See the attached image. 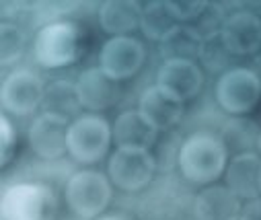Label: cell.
Returning <instances> with one entry per match:
<instances>
[{
  "label": "cell",
  "mask_w": 261,
  "mask_h": 220,
  "mask_svg": "<svg viewBox=\"0 0 261 220\" xmlns=\"http://www.w3.org/2000/svg\"><path fill=\"white\" fill-rule=\"evenodd\" d=\"M0 214L3 220H56L58 198L45 183H13L3 191Z\"/></svg>",
  "instance_id": "obj_2"
},
{
  "label": "cell",
  "mask_w": 261,
  "mask_h": 220,
  "mask_svg": "<svg viewBox=\"0 0 261 220\" xmlns=\"http://www.w3.org/2000/svg\"><path fill=\"white\" fill-rule=\"evenodd\" d=\"M179 23L175 21V17L169 13L167 3H148L142 11V19H140V29L142 33L152 39V41H163Z\"/></svg>",
  "instance_id": "obj_21"
},
{
  "label": "cell",
  "mask_w": 261,
  "mask_h": 220,
  "mask_svg": "<svg viewBox=\"0 0 261 220\" xmlns=\"http://www.w3.org/2000/svg\"><path fill=\"white\" fill-rule=\"evenodd\" d=\"M239 220H261V200H251L243 206Z\"/></svg>",
  "instance_id": "obj_26"
},
{
  "label": "cell",
  "mask_w": 261,
  "mask_h": 220,
  "mask_svg": "<svg viewBox=\"0 0 261 220\" xmlns=\"http://www.w3.org/2000/svg\"><path fill=\"white\" fill-rule=\"evenodd\" d=\"M68 121L64 117L41 113L33 119L29 128V146L31 151L45 161L60 159L68 153Z\"/></svg>",
  "instance_id": "obj_10"
},
{
  "label": "cell",
  "mask_w": 261,
  "mask_h": 220,
  "mask_svg": "<svg viewBox=\"0 0 261 220\" xmlns=\"http://www.w3.org/2000/svg\"><path fill=\"white\" fill-rule=\"evenodd\" d=\"M220 37L232 56H253L261 50V19L251 11H237L222 21Z\"/></svg>",
  "instance_id": "obj_12"
},
{
  "label": "cell",
  "mask_w": 261,
  "mask_h": 220,
  "mask_svg": "<svg viewBox=\"0 0 261 220\" xmlns=\"http://www.w3.org/2000/svg\"><path fill=\"white\" fill-rule=\"evenodd\" d=\"M226 187L239 200H261V157L239 153L226 165Z\"/></svg>",
  "instance_id": "obj_13"
},
{
  "label": "cell",
  "mask_w": 261,
  "mask_h": 220,
  "mask_svg": "<svg viewBox=\"0 0 261 220\" xmlns=\"http://www.w3.org/2000/svg\"><path fill=\"white\" fill-rule=\"evenodd\" d=\"M43 113H51L64 119H76L81 117V101H79V93H76V85H72L70 81H56L51 85L45 87V97H43Z\"/></svg>",
  "instance_id": "obj_19"
},
{
  "label": "cell",
  "mask_w": 261,
  "mask_h": 220,
  "mask_svg": "<svg viewBox=\"0 0 261 220\" xmlns=\"http://www.w3.org/2000/svg\"><path fill=\"white\" fill-rule=\"evenodd\" d=\"M15 146H17V128L7 115H3L0 117V163L3 165H9L13 161Z\"/></svg>",
  "instance_id": "obj_24"
},
{
  "label": "cell",
  "mask_w": 261,
  "mask_h": 220,
  "mask_svg": "<svg viewBox=\"0 0 261 220\" xmlns=\"http://www.w3.org/2000/svg\"><path fill=\"white\" fill-rule=\"evenodd\" d=\"M204 35L189 25H177L163 41L161 56L165 60H193L200 56Z\"/></svg>",
  "instance_id": "obj_20"
},
{
  "label": "cell",
  "mask_w": 261,
  "mask_h": 220,
  "mask_svg": "<svg viewBox=\"0 0 261 220\" xmlns=\"http://www.w3.org/2000/svg\"><path fill=\"white\" fill-rule=\"evenodd\" d=\"M261 99V79L257 72L243 66H232L222 72L216 83V101L232 115L249 113Z\"/></svg>",
  "instance_id": "obj_6"
},
{
  "label": "cell",
  "mask_w": 261,
  "mask_h": 220,
  "mask_svg": "<svg viewBox=\"0 0 261 220\" xmlns=\"http://www.w3.org/2000/svg\"><path fill=\"white\" fill-rule=\"evenodd\" d=\"M167 9L169 13L175 17V21H193L198 19L206 9H208V3L204 0H183V3H167Z\"/></svg>",
  "instance_id": "obj_25"
},
{
  "label": "cell",
  "mask_w": 261,
  "mask_h": 220,
  "mask_svg": "<svg viewBox=\"0 0 261 220\" xmlns=\"http://www.w3.org/2000/svg\"><path fill=\"white\" fill-rule=\"evenodd\" d=\"M33 54L43 68L70 66L81 56V29L72 21H54L43 25L33 43Z\"/></svg>",
  "instance_id": "obj_3"
},
{
  "label": "cell",
  "mask_w": 261,
  "mask_h": 220,
  "mask_svg": "<svg viewBox=\"0 0 261 220\" xmlns=\"http://www.w3.org/2000/svg\"><path fill=\"white\" fill-rule=\"evenodd\" d=\"M113 140L109 121L99 113H83L68 126V155L81 165L99 163Z\"/></svg>",
  "instance_id": "obj_4"
},
{
  "label": "cell",
  "mask_w": 261,
  "mask_h": 220,
  "mask_svg": "<svg viewBox=\"0 0 261 220\" xmlns=\"http://www.w3.org/2000/svg\"><path fill=\"white\" fill-rule=\"evenodd\" d=\"M257 151H259V157H261V130L257 132Z\"/></svg>",
  "instance_id": "obj_28"
},
{
  "label": "cell",
  "mask_w": 261,
  "mask_h": 220,
  "mask_svg": "<svg viewBox=\"0 0 261 220\" xmlns=\"http://www.w3.org/2000/svg\"><path fill=\"white\" fill-rule=\"evenodd\" d=\"M146 60L144 43L136 37H109L99 54V68L113 81L134 77Z\"/></svg>",
  "instance_id": "obj_9"
},
{
  "label": "cell",
  "mask_w": 261,
  "mask_h": 220,
  "mask_svg": "<svg viewBox=\"0 0 261 220\" xmlns=\"http://www.w3.org/2000/svg\"><path fill=\"white\" fill-rule=\"evenodd\" d=\"M228 50L220 37V29L218 31H212V33H206L204 39H202V47H200V60L202 64L210 70V72H220L224 70L226 72V64H228Z\"/></svg>",
  "instance_id": "obj_23"
},
{
  "label": "cell",
  "mask_w": 261,
  "mask_h": 220,
  "mask_svg": "<svg viewBox=\"0 0 261 220\" xmlns=\"http://www.w3.org/2000/svg\"><path fill=\"white\" fill-rule=\"evenodd\" d=\"M25 33L21 27H17L15 23L3 21L0 25V64L3 66H11L15 64L23 52H25Z\"/></svg>",
  "instance_id": "obj_22"
},
{
  "label": "cell",
  "mask_w": 261,
  "mask_h": 220,
  "mask_svg": "<svg viewBox=\"0 0 261 220\" xmlns=\"http://www.w3.org/2000/svg\"><path fill=\"white\" fill-rule=\"evenodd\" d=\"M156 171V161L146 149H129L119 146L113 151L107 173L109 181L123 191H138L144 189Z\"/></svg>",
  "instance_id": "obj_7"
},
{
  "label": "cell",
  "mask_w": 261,
  "mask_h": 220,
  "mask_svg": "<svg viewBox=\"0 0 261 220\" xmlns=\"http://www.w3.org/2000/svg\"><path fill=\"white\" fill-rule=\"evenodd\" d=\"M228 149L210 132H193L181 144L177 165L183 177L193 185H210L226 171Z\"/></svg>",
  "instance_id": "obj_1"
},
{
  "label": "cell",
  "mask_w": 261,
  "mask_h": 220,
  "mask_svg": "<svg viewBox=\"0 0 261 220\" xmlns=\"http://www.w3.org/2000/svg\"><path fill=\"white\" fill-rule=\"evenodd\" d=\"M45 97V85L37 72L29 68H17L5 77L0 89V103L5 113L15 117L31 115Z\"/></svg>",
  "instance_id": "obj_8"
},
{
  "label": "cell",
  "mask_w": 261,
  "mask_h": 220,
  "mask_svg": "<svg viewBox=\"0 0 261 220\" xmlns=\"http://www.w3.org/2000/svg\"><path fill=\"white\" fill-rule=\"evenodd\" d=\"M204 75L193 60H165L156 72V87L185 103L200 93Z\"/></svg>",
  "instance_id": "obj_11"
},
{
  "label": "cell",
  "mask_w": 261,
  "mask_h": 220,
  "mask_svg": "<svg viewBox=\"0 0 261 220\" xmlns=\"http://www.w3.org/2000/svg\"><path fill=\"white\" fill-rule=\"evenodd\" d=\"M74 85H76V93H79V101L83 109L91 113L109 109L117 101V95H119L117 81L109 79L101 68L83 70Z\"/></svg>",
  "instance_id": "obj_14"
},
{
  "label": "cell",
  "mask_w": 261,
  "mask_h": 220,
  "mask_svg": "<svg viewBox=\"0 0 261 220\" xmlns=\"http://www.w3.org/2000/svg\"><path fill=\"white\" fill-rule=\"evenodd\" d=\"M241 210V200L226 185H206L193 204L198 220H239Z\"/></svg>",
  "instance_id": "obj_15"
},
{
  "label": "cell",
  "mask_w": 261,
  "mask_h": 220,
  "mask_svg": "<svg viewBox=\"0 0 261 220\" xmlns=\"http://www.w3.org/2000/svg\"><path fill=\"white\" fill-rule=\"evenodd\" d=\"M95 220H127V218H123V216H119V214H109V216H99V218H95Z\"/></svg>",
  "instance_id": "obj_27"
},
{
  "label": "cell",
  "mask_w": 261,
  "mask_h": 220,
  "mask_svg": "<svg viewBox=\"0 0 261 220\" xmlns=\"http://www.w3.org/2000/svg\"><path fill=\"white\" fill-rule=\"evenodd\" d=\"M111 132L117 149L119 146H129V149H146V151L156 142V134H159V130L138 109L121 111L115 117Z\"/></svg>",
  "instance_id": "obj_17"
},
{
  "label": "cell",
  "mask_w": 261,
  "mask_h": 220,
  "mask_svg": "<svg viewBox=\"0 0 261 220\" xmlns=\"http://www.w3.org/2000/svg\"><path fill=\"white\" fill-rule=\"evenodd\" d=\"M64 195H66V202L76 216L89 220L99 216L109 206L113 189H111V181L103 173L85 169V171H76L68 179Z\"/></svg>",
  "instance_id": "obj_5"
},
{
  "label": "cell",
  "mask_w": 261,
  "mask_h": 220,
  "mask_svg": "<svg viewBox=\"0 0 261 220\" xmlns=\"http://www.w3.org/2000/svg\"><path fill=\"white\" fill-rule=\"evenodd\" d=\"M144 7L136 0H107L99 7V23L105 33L123 37L140 27Z\"/></svg>",
  "instance_id": "obj_18"
},
{
  "label": "cell",
  "mask_w": 261,
  "mask_h": 220,
  "mask_svg": "<svg viewBox=\"0 0 261 220\" xmlns=\"http://www.w3.org/2000/svg\"><path fill=\"white\" fill-rule=\"evenodd\" d=\"M138 111L161 132L179 124V119L183 117V103L154 85L140 95Z\"/></svg>",
  "instance_id": "obj_16"
}]
</instances>
